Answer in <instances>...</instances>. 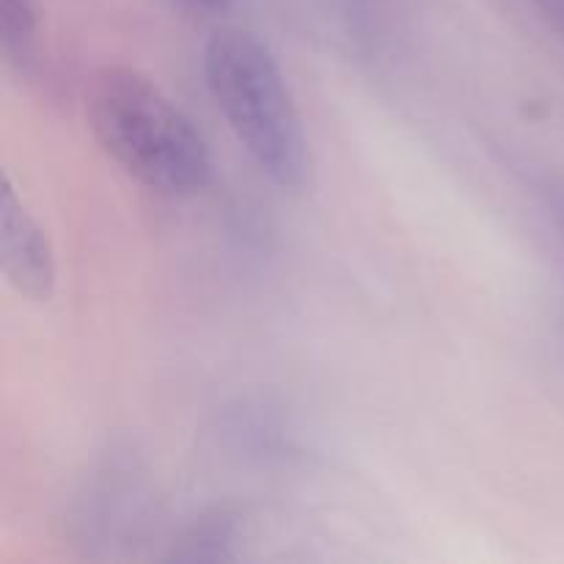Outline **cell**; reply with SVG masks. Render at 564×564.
Masks as SVG:
<instances>
[{
    "label": "cell",
    "instance_id": "cell-1",
    "mask_svg": "<svg viewBox=\"0 0 564 564\" xmlns=\"http://www.w3.org/2000/svg\"><path fill=\"white\" fill-rule=\"evenodd\" d=\"M86 113L105 154L149 191L196 196L213 182L207 138L152 77L127 66L97 72Z\"/></svg>",
    "mask_w": 564,
    "mask_h": 564
},
{
    "label": "cell",
    "instance_id": "cell-2",
    "mask_svg": "<svg viewBox=\"0 0 564 564\" xmlns=\"http://www.w3.org/2000/svg\"><path fill=\"white\" fill-rule=\"evenodd\" d=\"M204 77L220 116L262 174L284 191L306 187L312 149L273 53L253 33L224 28L204 47Z\"/></svg>",
    "mask_w": 564,
    "mask_h": 564
},
{
    "label": "cell",
    "instance_id": "cell-3",
    "mask_svg": "<svg viewBox=\"0 0 564 564\" xmlns=\"http://www.w3.org/2000/svg\"><path fill=\"white\" fill-rule=\"evenodd\" d=\"M0 196H3L0 198V209H3L0 268H3L6 281L17 295L33 303H47L55 295V281H58L55 251L50 246L47 231L25 207L9 174H3Z\"/></svg>",
    "mask_w": 564,
    "mask_h": 564
},
{
    "label": "cell",
    "instance_id": "cell-4",
    "mask_svg": "<svg viewBox=\"0 0 564 564\" xmlns=\"http://www.w3.org/2000/svg\"><path fill=\"white\" fill-rule=\"evenodd\" d=\"M39 33V0H0V36L11 58H28Z\"/></svg>",
    "mask_w": 564,
    "mask_h": 564
},
{
    "label": "cell",
    "instance_id": "cell-5",
    "mask_svg": "<svg viewBox=\"0 0 564 564\" xmlns=\"http://www.w3.org/2000/svg\"><path fill=\"white\" fill-rule=\"evenodd\" d=\"M231 540H235V523L226 516L198 521L185 538L180 540V549H174L176 560H231Z\"/></svg>",
    "mask_w": 564,
    "mask_h": 564
},
{
    "label": "cell",
    "instance_id": "cell-6",
    "mask_svg": "<svg viewBox=\"0 0 564 564\" xmlns=\"http://www.w3.org/2000/svg\"><path fill=\"white\" fill-rule=\"evenodd\" d=\"M193 3H198L202 9H209V11H224L231 0H193Z\"/></svg>",
    "mask_w": 564,
    "mask_h": 564
}]
</instances>
